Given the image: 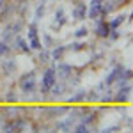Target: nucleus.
I'll list each match as a JSON object with an SVG mask.
<instances>
[{"label":"nucleus","mask_w":133,"mask_h":133,"mask_svg":"<svg viewBox=\"0 0 133 133\" xmlns=\"http://www.w3.org/2000/svg\"><path fill=\"white\" fill-rule=\"evenodd\" d=\"M9 53H11L9 43H5V41H2V39H0V57H4V55H9Z\"/></svg>","instance_id":"29"},{"label":"nucleus","mask_w":133,"mask_h":133,"mask_svg":"<svg viewBox=\"0 0 133 133\" xmlns=\"http://www.w3.org/2000/svg\"><path fill=\"white\" fill-rule=\"evenodd\" d=\"M44 9H46V4H41V2H39V5H37L36 11H34V20H36V21L43 20V16H44Z\"/></svg>","instance_id":"25"},{"label":"nucleus","mask_w":133,"mask_h":133,"mask_svg":"<svg viewBox=\"0 0 133 133\" xmlns=\"http://www.w3.org/2000/svg\"><path fill=\"white\" fill-rule=\"evenodd\" d=\"M66 53H68V48L66 46H53L51 51H50V57H51V61L59 62L66 57Z\"/></svg>","instance_id":"17"},{"label":"nucleus","mask_w":133,"mask_h":133,"mask_svg":"<svg viewBox=\"0 0 133 133\" xmlns=\"http://www.w3.org/2000/svg\"><path fill=\"white\" fill-rule=\"evenodd\" d=\"M114 99L119 101V103L130 101V99H131V83L128 82V85H126V83L119 85V89L114 91Z\"/></svg>","instance_id":"4"},{"label":"nucleus","mask_w":133,"mask_h":133,"mask_svg":"<svg viewBox=\"0 0 133 133\" xmlns=\"http://www.w3.org/2000/svg\"><path fill=\"white\" fill-rule=\"evenodd\" d=\"M123 69H124V66H123V64H115V66H112V71L107 75V78H105L103 82H105L107 85H108V87H110L112 83H115L117 80H119V76H121Z\"/></svg>","instance_id":"9"},{"label":"nucleus","mask_w":133,"mask_h":133,"mask_svg":"<svg viewBox=\"0 0 133 133\" xmlns=\"http://www.w3.org/2000/svg\"><path fill=\"white\" fill-rule=\"evenodd\" d=\"M121 130V126H107V128H103V133H108V131H119Z\"/></svg>","instance_id":"30"},{"label":"nucleus","mask_w":133,"mask_h":133,"mask_svg":"<svg viewBox=\"0 0 133 133\" xmlns=\"http://www.w3.org/2000/svg\"><path fill=\"white\" fill-rule=\"evenodd\" d=\"M71 85L69 83H59V82H55L53 83V87L50 89V98L51 99H61V98H64V94H68V92H71Z\"/></svg>","instance_id":"5"},{"label":"nucleus","mask_w":133,"mask_h":133,"mask_svg":"<svg viewBox=\"0 0 133 133\" xmlns=\"http://www.w3.org/2000/svg\"><path fill=\"white\" fill-rule=\"evenodd\" d=\"M98 114H99V112H98V108H96V110H91V108H89L85 114L80 115V121L91 128V126H94V124L98 123Z\"/></svg>","instance_id":"13"},{"label":"nucleus","mask_w":133,"mask_h":133,"mask_svg":"<svg viewBox=\"0 0 133 133\" xmlns=\"http://www.w3.org/2000/svg\"><path fill=\"white\" fill-rule=\"evenodd\" d=\"M23 30V21L16 20V21H9L7 25H5V29H4V32H2V41L5 43H11L20 32Z\"/></svg>","instance_id":"3"},{"label":"nucleus","mask_w":133,"mask_h":133,"mask_svg":"<svg viewBox=\"0 0 133 133\" xmlns=\"http://www.w3.org/2000/svg\"><path fill=\"white\" fill-rule=\"evenodd\" d=\"M11 43H12V48H14V50H18V51H21V53L30 55L32 50H30V46H29V41H27L23 36H20V34H18V36H16V37H14Z\"/></svg>","instance_id":"8"},{"label":"nucleus","mask_w":133,"mask_h":133,"mask_svg":"<svg viewBox=\"0 0 133 133\" xmlns=\"http://www.w3.org/2000/svg\"><path fill=\"white\" fill-rule=\"evenodd\" d=\"M87 18L94 21L98 18H105L101 12V2H91V5H87Z\"/></svg>","instance_id":"11"},{"label":"nucleus","mask_w":133,"mask_h":133,"mask_svg":"<svg viewBox=\"0 0 133 133\" xmlns=\"http://www.w3.org/2000/svg\"><path fill=\"white\" fill-rule=\"evenodd\" d=\"M55 71H57V78H64V80H68V78L73 75V66H69V64H66V62L59 61L57 68H55Z\"/></svg>","instance_id":"12"},{"label":"nucleus","mask_w":133,"mask_h":133,"mask_svg":"<svg viewBox=\"0 0 133 133\" xmlns=\"http://www.w3.org/2000/svg\"><path fill=\"white\" fill-rule=\"evenodd\" d=\"M5 101H7V103H16V101H20L18 92L14 91V89H9V91H7V94H5Z\"/></svg>","instance_id":"27"},{"label":"nucleus","mask_w":133,"mask_h":133,"mask_svg":"<svg viewBox=\"0 0 133 133\" xmlns=\"http://www.w3.org/2000/svg\"><path fill=\"white\" fill-rule=\"evenodd\" d=\"M73 34H75V37H76V39H83V37H87V36H89V29H87L85 25H80V27L73 32Z\"/></svg>","instance_id":"26"},{"label":"nucleus","mask_w":133,"mask_h":133,"mask_svg":"<svg viewBox=\"0 0 133 133\" xmlns=\"http://www.w3.org/2000/svg\"><path fill=\"white\" fill-rule=\"evenodd\" d=\"M4 5H5V0H0V9H2Z\"/></svg>","instance_id":"35"},{"label":"nucleus","mask_w":133,"mask_h":133,"mask_svg":"<svg viewBox=\"0 0 133 133\" xmlns=\"http://www.w3.org/2000/svg\"><path fill=\"white\" fill-rule=\"evenodd\" d=\"M69 23V16H68V12H66V9L64 7H57L55 9V12H53V27H55V30H59L61 27H64V25H68Z\"/></svg>","instance_id":"6"},{"label":"nucleus","mask_w":133,"mask_h":133,"mask_svg":"<svg viewBox=\"0 0 133 133\" xmlns=\"http://www.w3.org/2000/svg\"><path fill=\"white\" fill-rule=\"evenodd\" d=\"M71 130H73V131H76V133H89V130H91V128H89L87 124H83L82 121H80V123H76V124H75Z\"/></svg>","instance_id":"28"},{"label":"nucleus","mask_w":133,"mask_h":133,"mask_svg":"<svg viewBox=\"0 0 133 133\" xmlns=\"http://www.w3.org/2000/svg\"><path fill=\"white\" fill-rule=\"evenodd\" d=\"M71 92H73V94L66 96V101H68V103L83 101V99H85V92H87V89H83V87H78V89H73Z\"/></svg>","instance_id":"15"},{"label":"nucleus","mask_w":133,"mask_h":133,"mask_svg":"<svg viewBox=\"0 0 133 133\" xmlns=\"http://www.w3.org/2000/svg\"><path fill=\"white\" fill-rule=\"evenodd\" d=\"M27 41H29V46H30V50L39 51L41 48H44V46H43V43H41V37H39V36H36V37H32V39H27Z\"/></svg>","instance_id":"23"},{"label":"nucleus","mask_w":133,"mask_h":133,"mask_svg":"<svg viewBox=\"0 0 133 133\" xmlns=\"http://www.w3.org/2000/svg\"><path fill=\"white\" fill-rule=\"evenodd\" d=\"M16 12V5L12 4H5L2 9H0V21H9L12 18V14Z\"/></svg>","instance_id":"16"},{"label":"nucleus","mask_w":133,"mask_h":133,"mask_svg":"<svg viewBox=\"0 0 133 133\" xmlns=\"http://www.w3.org/2000/svg\"><path fill=\"white\" fill-rule=\"evenodd\" d=\"M105 87H108V85H107V83H105V82H99V83H98V85H96V87H94V89H96V91H98V92H105V91H107Z\"/></svg>","instance_id":"31"},{"label":"nucleus","mask_w":133,"mask_h":133,"mask_svg":"<svg viewBox=\"0 0 133 133\" xmlns=\"http://www.w3.org/2000/svg\"><path fill=\"white\" fill-rule=\"evenodd\" d=\"M108 32H110V25H108V21H105V18L96 20V29H94V34H96L99 39H105V37L108 36Z\"/></svg>","instance_id":"10"},{"label":"nucleus","mask_w":133,"mask_h":133,"mask_svg":"<svg viewBox=\"0 0 133 133\" xmlns=\"http://www.w3.org/2000/svg\"><path fill=\"white\" fill-rule=\"evenodd\" d=\"M59 78H57V71H55V66H51V68H46L44 73L41 75V82L37 83V92H41V94H48L50 89L53 87V83L57 82Z\"/></svg>","instance_id":"1"},{"label":"nucleus","mask_w":133,"mask_h":133,"mask_svg":"<svg viewBox=\"0 0 133 133\" xmlns=\"http://www.w3.org/2000/svg\"><path fill=\"white\" fill-rule=\"evenodd\" d=\"M2 123H4V115H2V112H0V128H2Z\"/></svg>","instance_id":"34"},{"label":"nucleus","mask_w":133,"mask_h":133,"mask_svg":"<svg viewBox=\"0 0 133 133\" xmlns=\"http://www.w3.org/2000/svg\"><path fill=\"white\" fill-rule=\"evenodd\" d=\"M85 43L83 41H75V43H69L66 48H68V51H75V53H80V51H83L85 50Z\"/></svg>","instance_id":"20"},{"label":"nucleus","mask_w":133,"mask_h":133,"mask_svg":"<svg viewBox=\"0 0 133 133\" xmlns=\"http://www.w3.org/2000/svg\"><path fill=\"white\" fill-rule=\"evenodd\" d=\"M73 18L76 21H83L87 18V4L83 2H76V5L73 7Z\"/></svg>","instance_id":"14"},{"label":"nucleus","mask_w":133,"mask_h":133,"mask_svg":"<svg viewBox=\"0 0 133 133\" xmlns=\"http://www.w3.org/2000/svg\"><path fill=\"white\" fill-rule=\"evenodd\" d=\"M39 55H37V62L41 64V66H46L48 62L51 61V57H50V50L48 48H41V50L37 51Z\"/></svg>","instance_id":"19"},{"label":"nucleus","mask_w":133,"mask_h":133,"mask_svg":"<svg viewBox=\"0 0 133 133\" xmlns=\"http://www.w3.org/2000/svg\"><path fill=\"white\" fill-rule=\"evenodd\" d=\"M124 21H126V14H117V16H114L112 20L108 21V25H110V29H119Z\"/></svg>","instance_id":"21"},{"label":"nucleus","mask_w":133,"mask_h":133,"mask_svg":"<svg viewBox=\"0 0 133 133\" xmlns=\"http://www.w3.org/2000/svg\"><path fill=\"white\" fill-rule=\"evenodd\" d=\"M41 37H43L41 43H43V46H44V48H53V46H55V39L51 37L50 32H43Z\"/></svg>","instance_id":"22"},{"label":"nucleus","mask_w":133,"mask_h":133,"mask_svg":"<svg viewBox=\"0 0 133 133\" xmlns=\"http://www.w3.org/2000/svg\"><path fill=\"white\" fill-rule=\"evenodd\" d=\"M16 4H27V0H14Z\"/></svg>","instance_id":"33"},{"label":"nucleus","mask_w":133,"mask_h":133,"mask_svg":"<svg viewBox=\"0 0 133 133\" xmlns=\"http://www.w3.org/2000/svg\"><path fill=\"white\" fill-rule=\"evenodd\" d=\"M99 98H101V92H98L96 89H87L85 92V99L89 101H99Z\"/></svg>","instance_id":"24"},{"label":"nucleus","mask_w":133,"mask_h":133,"mask_svg":"<svg viewBox=\"0 0 133 133\" xmlns=\"http://www.w3.org/2000/svg\"><path fill=\"white\" fill-rule=\"evenodd\" d=\"M20 114H21V108H18V107H5V108L2 110L4 119H12V117H16V115H20Z\"/></svg>","instance_id":"18"},{"label":"nucleus","mask_w":133,"mask_h":133,"mask_svg":"<svg viewBox=\"0 0 133 133\" xmlns=\"http://www.w3.org/2000/svg\"><path fill=\"white\" fill-rule=\"evenodd\" d=\"M20 89L23 94H32L37 92V80H36V71H27L20 76Z\"/></svg>","instance_id":"2"},{"label":"nucleus","mask_w":133,"mask_h":133,"mask_svg":"<svg viewBox=\"0 0 133 133\" xmlns=\"http://www.w3.org/2000/svg\"><path fill=\"white\" fill-rule=\"evenodd\" d=\"M0 69H2V73L5 75V76H12V75H16V71H18V62H16V59H5V61H2V64H0Z\"/></svg>","instance_id":"7"},{"label":"nucleus","mask_w":133,"mask_h":133,"mask_svg":"<svg viewBox=\"0 0 133 133\" xmlns=\"http://www.w3.org/2000/svg\"><path fill=\"white\" fill-rule=\"evenodd\" d=\"M124 124H128V128L131 130V117L128 115V117H124Z\"/></svg>","instance_id":"32"}]
</instances>
